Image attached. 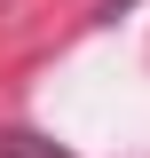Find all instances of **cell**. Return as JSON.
<instances>
[{
    "instance_id": "obj_1",
    "label": "cell",
    "mask_w": 150,
    "mask_h": 158,
    "mask_svg": "<svg viewBox=\"0 0 150 158\" xmlns=\"http://www.w3.org/2000/svg\"><path fill=\"white\" fill-rule=\"evenodd\" d=\"M0 158H79V150H63V142L40 135V127H0Z\"/></svg>"
},
{
    "instance_id": "obj_2",
    "label": "cell",
    "mask_w": 150,
    "mask_h": 158,
    "mask_svg": "<svg viewBox=\"0 0 150 158\" xmlns=\"http://www.w3.org/2000/svg\"><path fill=\"white\" fill-rule=\"evenodd\" d=\"M127 8H142V0H95V24H119Z\"/></svg>"
}]
</instances>
